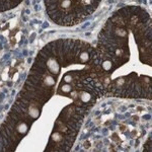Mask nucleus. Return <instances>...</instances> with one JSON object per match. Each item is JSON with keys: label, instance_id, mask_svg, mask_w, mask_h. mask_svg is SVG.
<instances>
[{"label": "nucleus", "instance_id": "nucleus-1", "mask_svg": "<svg viewBox=\"0 0 152 152\" xmlns=\"http://www.w3.org/2000/svg\"><path fill=\"white\" fill-rule=\"evenodd\" d=\"M100 0H45L47 12L59 26H75L94 12Z\"/></svg>", "mask_w": 152, "mask_h": 152}, {"label": "nucleus", "instance_id": "nucleus-2", "mask_svg": "<svg viewBox=\"0 0 152 152\" xmlns=\"http://www.w3.org/2000/svg\"><path fill=\"white\" fill-rule=\"evenodd\" d=\"M23 0H0V11H5L18 6Z\"/></svg>", "mask_w": 152, "mask_h": 152}]
</instances>
